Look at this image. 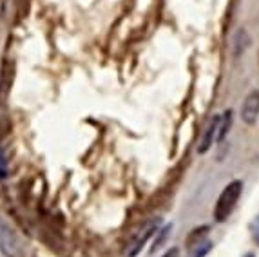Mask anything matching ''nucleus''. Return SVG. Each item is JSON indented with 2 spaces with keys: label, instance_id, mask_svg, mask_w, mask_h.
Returning <instances> with one entry per match:
<instances>
[{
  "label": "nucleus",
  "instance_id": "nucleus-5",
  "mask_svg": "<svg viewBox=\"0 0 259 257\" xmlns=\"http://www.w3.org/2000/svg\"><path fill=\"white\" fill-rule=\"evenodd\" d=\"M218 131H220V116H214V118L208 121L203 138H201V142H199V145H198L199 154H205L212 147V143L218 142Z\"/></svg>",
  "mask_w": 259,
  "mask_h": 257
},
{
  "label": "nucleus",
  "instance_id": "nucleus-13",
  "mask_svg": "<svg viewBox=\"0 0 259 257\" xmlns=\"http://www.w3.org/2000/svg\"><path fill=\"white\" fill-rule=\"evenodd\" d=\"M161 257H180V250H178V248H168Z\"/></svg>",
  "mask_w": 259,
  "mask_h": 257
},
{
  "label": "nucleus",
  "instance_id": "nucleus-4",
  "mask_svg": "<svg viewBox=\"0 0 259 257\" xmlns=\"http://www.w3.org/2000/svg\"><path fill=\"white\" fill-rule=\"evenodd\" d=\"M259 116V91L254 89L250 91L246 98L243 100V105H241V118L245 123L248 125H254L255 120H257Z\"/></svg>",
  "mask_w": 259,
  "mask_h": 257
},
{
  "label": "nucleus",
  "instance_id": "nucleus-2",
  "mask_svg": "<svg viewBox=\"0 0 259 257\" xmlns=\"http://www.w3.org/2000/svg\"><path fill=\"white\" fill-rule=\"evenodd\" d=\"M158 227H160V221H158V219H151V221H147V223L143 225V227L140 228L133 237H131L129 243L125 244V250H123L125 257H136L138 255V253L142 252L143 244L147 243V241L154 236L156 232H158Z\"/></svg>",
  "mask_w": 259,
  "mask_h": 257
},
{
  "label": "nucleus",
  "instance_id": "nucleus-12",
  "mask_svg": "<svg viewBox=\"0 0 259 257\" xmlns=\"http://www.w3.org/2000/svg\"><path fill=\"white\" fill-rule=\"evenodd\" d=\"M252 237L259 246V216H255V219L252 221Z\"/></svg>",
  "mask_w": 259,
  "mask_h": 257
},
{
  "label": "nucleus",
  "instance_id": "nucleus-10",
  "mask_svg": "<svg viewBox=\"0 0 259 257\" xmlns=\"http://www.w3.org/2000/svg\"><path fill=\"white\" fill-rule=\"evenodd\" d=\"M170 225L168 227H163L160 230V234H158V239L154 241V244H152V252H156V250H160L161 246H163V243H165V239H167L168 236H170Z\"/></svg>",
  "mask_w": 259,
  "mask_h": 257
},
{
  "label": "nucleus",
  "instance_id": "nucleus-9",
  "mask_svg": "<svg viewBox=\"0 0 259 257\" xmlns=\"http://www.w3.org/2000/svg\"><path fill=\"white\" fill-rule=\"evenodd\" d=\"M210 248H212V241H205V243H201V244H196L194 248H190L189 250V255L187 257H205L208 252H210Z\"/></svg>",
  "mask_w": 259,
  "mask_h": 257
},
{
  "label": "nucleus",
  "instance_id": "nucleus-1",
  "mask_svg": "<svg viewBox=\"0 0 259 257\" xmlns=\"http://www.w3.org/2000/svg\"><path fill=\"white\" fill-rule=\"evenodd\" d=\"M243 192V183L241 181H230L223 190H221L220 197H218L216 206H214V219L218 223H223L229 219V216L234 212L236 205H238L239 197Z\"/></svg>",
  "mask_w": 259,
  "mask_h": 257
},
{
  "label": "nucleus",
  "instance_id": "nucleus-7",
  "mask_svg": "<svg viewBox=\"0 0 259 257\" xmlns=\"http://www.w3.org/2000/svg\"><path fill=\"white\" fill-rule=\"evenodd\" d=\"M207 236H208V227H199V228H194V230L190 232L189 237H187V248H194L196 244H201L207 241Z\"/></svg>",
  "mask_w": 259,
  "mask_h": 257
},
{
  "label": "nucleus",
  "instance_id": "nucleus-8",
  "mask_svg": "<svg viewBox=\"0 0 259 257\" xmlns=\"http://www.w3.org/2000/svg\"><path fill=\"white\" fill-rule=\"evenodd\" d=\"M230 125H232V111H225L223 116H220V131H218V142H223L225 136L229 134Z\"/></svg>",
  "mask_w": 259,
  "mask_h": 257
},
{
  "label": "nucleus",
  "instance_id": "nucleus-11",
  "mask_svg": "<svg viewBox=\"0 0 259 257\" xmlns=\"http://www.w3.org/2000/svg\"><path fill=\"white\" fill-rule=\"evenodd\" d=\"M8 174H9V170H8V159H6L4 149L0 147V178H6Z\"/></svg>",
  "mask_w": 259,
  "mask_h": 257
},
{
  "label": "nucleus",
  "instance_id": "nucleus-3",
  "mask_svg": "<svg viewBox=\"0 0 259 257\" xmlns=\"http://www.w3.org/2000/svg\"><path fill=\"white\" fill-rule=\"evenodd\" d=\"M0 252L6 257H24V246L20 244V239L4 219H0Z\"/></svg>",
  "mask_w": 259,
  "mask_h": 257
},
{
  "label": "nucleus",
  "instance_id": "nucleus-6",
  "mask_svg": "<svg viewBox=\"0 0 259 257\" xmlns=\"http://www.w3.org/2000/svg\"><path fill=\"white\" fill-rule=\"evenodd\" d=\"M11 83H13V62L4 60L2 73H0V105H4L8 100Z\"/></svg>",
  "mask_w": 259,
  "mask_h": 257
}]
</instances>
